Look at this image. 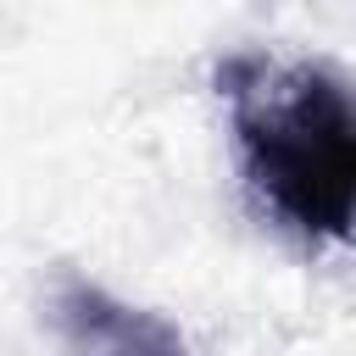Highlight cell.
<instances>
[{"instance_id": "cell-1", "label": "cell", "mask_w": 356, "mask_h": 356, "mask_svg": "<svg viewBox=\"0 0 356 356\" xmlns=\"http://www.w3.org/2000/svg\"><path fill=\"white\" fill-rule=\"evenodd\" d=\"M234 156L256 206L306 250L345 245L356 211V117L350 89L323 61L239 50L217 61Z\"/></svg>"}, {"instance_id": "cell-2", "label": "cell", "mask_w": 356, "mask_h": 356, "mask_svg": "<svg viewBox=\"0 0 356 356\" xmlns=\"http://www.w3.org/2000/svg\"><path fill=\"white\" fill-rule=\"evenodd\" d=\"M56 323L78 356H184V339L161 317L122 306L83 278H67L56 289Z\"/></svg>"}]
</instances>
